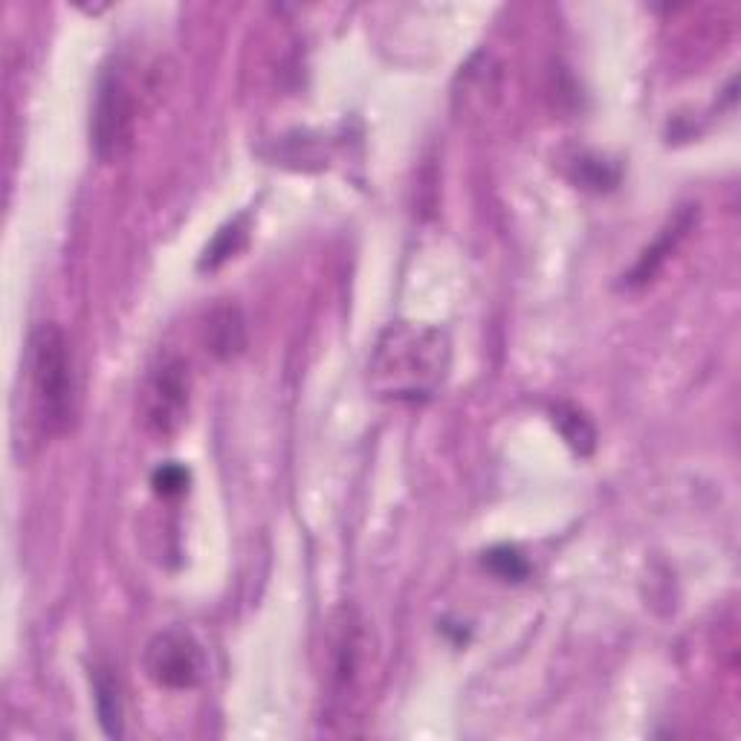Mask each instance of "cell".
<instances>
[{
    "label": "cell",
    "instance_id": "6",
    "mask_svg": "<svg viewBox=\"0 0 741 741\" xmlns=\"http://www.w3.org/2000/svg\"><path fill=\"white\" fill-rule=\"evenodd\" d=\"M206 339H209V351L221 360L238 353L244 348V322H241V313L235 308H221L212 313L209 328H206Z\"/></svg>",
    "mask_w": 741,
    "mask_h": 741
},
{
    "label": "cell",
    "instance_id": "11",
    "mask_svg": "<svg viewBox=\"0 0 741 741\" xmlns=\"http://www.w3.org/2000/svg\"><path fill=\"white\" fill-rule=\"evenodd\" d=\"M188 487V469L181 467V464H163V467L154 472V490L159 496H181L183 490Z\"/></svg>",
    "mask_w": 741,
    "mask_h": 741
},
{
    "label": "cell",
    "instance_id": "10",
    "mask_svg": "<svg viewBox=\"0 0 741 741\" xmlns=\"http://www.w3.org/2000/svg\"><path fill=\"white\" fill-rule=\"evenodd\" d=\"M484 565L493 571V574H498L501 579H513V583H518V579H525L527 576V562L525 556L518 554L516 547H493L490 554H487V559H484Z\"/></svg>",
    "mask_w": 741,
    "mask_h": 741
},
{
    "label": "cell",
    "instance_id": "9",
    "mask_svg": "<svg viewBox=\"0 0 741 741\" xmlns=\"http://www.w3.org/2000/svg\"><path fill=\"white\" fill-rule=\"evenodd\" d=\"M244 241H246L244 221H235V224H230L226 230H221L217 232V238L212 241L209 250H206V255H203L201 270H217V266L224 264L226 259H232V255L244 246Z\"/></svg>",
    "mask_w": 741,
    "mask_h": 741
},
{
    "label": "cell",
    "instance_id": "5",
    "mask_svg": "<svg viewBox=\"0 0 741 741\" xmlns=\"http://www.w3.org/2000/svg\"><path fill=\"white\" fill-rule=\"evenodd\" d=\"M145 672L163 690H192L206 675V655L195 634L186 628H166L154 634L145 649Z\"/></svg>",
    "mask_w": 741,
    "mask_h": 741
},
{
    "label": "cell",
    "instance_id": "3",
    "mask_svg": "<svg viewBox=\"0 0 741 741\" xmlns=\"http://www.w3.org/2000/svg\"><path fill=\"white\" fill-rule=\"evenodd\" d=\"M134 119H137V101L134 87L123 67H105L96 85L94 116H90V143L101 163H114L128 154L134 143Z\"/></svg>",
    "mask_w": 741,
    "mask_h": 741
},
{
    "label": "cell",
    "instance_id": "2",
    "mask_svg": "<svg viewBox=\"0 0 741 741\" xmlns=\"http://www.w3.org/2000/svg\"><path fill=\"white\" fill-rule=\"evenodd\" d=\"M29 400L36 423L47 438L70 432L79 418V382L67 337L56 324H41L29 337Z\"/></svg>",
    "mask_w": 741,
    "mask_h": 741
},
{
    "label": "cell",
    "instance_id": "7",
    "mask_svg": "<svg viewBox=\"0 0 741 741\" xmlns=\"http://www.w3.org/2000/svg\"><path fill=\"white\" fill-rule=\"evenodd\" d=\"M690 224H692V215H690V212H684V215L677 217L675 224L666 226V230H663L661 238H657L655 244L649 246L646 255H643V259L637 261V266H634V273L628 275V279H632V281H628V284H641V281L652 279V275L657 273V266H661L663 261H666V255H672V250H675L677 241L684 238L686 230H690Z\"/></svg>",
    "mask_w": 741,
    "mask_h": 741
},
{
    "label": "cell",
    "instance_id": "1",
    "mask_svg": "<svg viewBox=\"0 0 741 741\" xmlns=\"http://www.w3.org/2000/svg\"><path fill=\"white\" fill-rule=\"evenodd\" d=\"M449 362L447 331L423 322L389 324L368 362V386L391 403H429L447 382Z\"/></svg>",
    "mask_w": 741,
    "mask_h": 741
},
{
    "label": "cell",
    "instance_id": "4",
    "mask_svg": "<svg viewBox=\"0 0 741 741\" xmlns=\"http://www.w3.org/2000/svg\"><path fill=\"white\" fill-rule=\"evenodd\" d=\"M188 368L177 353H166L145 377L139 415L154 438H172L188 415Z\"/></svg>",
    "mask_w": 741,
    "mask_h": 741
},
{
    "label": "cell",
    "instance_id": "8",
    "mask_svg": "<svg viewBox=\"0 0 741 741\" xmlns=\"http://www.w3.org/2000/svg\"><path fill=\"white\" fill-rule=\"evenodd\" d=\"M96 710L105 733L119 735L123 733V701H119V686L108 672L96 675Z\"/></svg>",
    "mask_w": 741,
    "mask_h": 741
}]
</instances>
